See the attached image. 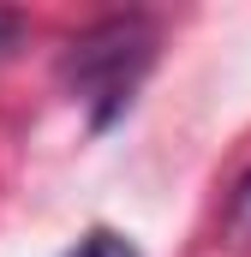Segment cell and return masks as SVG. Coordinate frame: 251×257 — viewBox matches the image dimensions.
<instances>
[{"label":"cell","mask_w":251,"mask_h":257,"mask_svg":"<svg viewBox=\"0 0 251 257\" xmlns=\"http://www.w3.org/2000/svg\"><path fill=\"white\" fill-rule=\"evenodd\" d=\"M66 257H138V245H132L126 233H114V227H90Z\"/></svg>","instance_id":"2"},{"label":"cell","mask_w":251,"mask_h":257,"mask_svg":"<svg viewBox=\"0 0 251 257\" xmlns=\"http://www.w3.org/2000/svg\"><path fill=\"white\" fill-rule=\"evenodd\" d=\"M18 30H24V24H18V18H12V12H0V54H6V48H12V42H18Z\"/></svg>","instance_id":"4"},{"label":"cell","mask_w":251,"mask_h":257,"mask_svg":"<svg viewBox=\"0 0 251 257\" xmlns=\"http://www.w3.org/2000/svg\"><path fill=\"white\" fill-rule=\"evenodd\" d=\"M150 66H156V24L144 12H120V18H102L84 36H72L60 78L72 84L78 102H90L96 126H114L132 108V96H138Z\"/></svg>","instance_id":"1"},{"label":"cell","mask_w":251,"mask_h":257,"mask_svg":"<svg viewBox=\"0 0 251 257\" xmlns=\"http://www.w3.org/2000/svg\"><path fill=\"white\" fill-rule=\"evenodd\" d=\"M233 227H245V233H251V174L239 180V192H233Z\"/></svg>","instance_id":"3"}]
</instances>
